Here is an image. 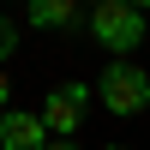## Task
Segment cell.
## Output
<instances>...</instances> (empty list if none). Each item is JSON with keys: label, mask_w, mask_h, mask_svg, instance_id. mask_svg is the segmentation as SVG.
Here are the masks:
<instances>
[{"label": "cell", "mask_w": 150, "mask_h": 150, "mask_svg": "<svg viewBox=\"0 0 150 150\" xmlns=\"http://www.w3.org/2000/svg\"><path fill=\"white\" fill-rule=\"evenodd\" d=\"M144 114H150V108H144Z\"/></svg>", "instance_id": "cell-12"}, {"label": "cell", "mask_w": 150, "mask_h": 150, "mask_svg": "<svg viewBox=\"0 0 150 150\" xmlns=\"http://www.w3.org/2000/svg\"><path fill=\"white\" fill-rule=\"evenodd\" d=\"M84 6H96V0H84Z\"/></svg>", "instance_id": "cell-11"}, {"label": "cell", "mask_w": 150, "mask_h": 150, "mask_svg": "<svg viewBox=\"0 0 150 150\" xmlns=\"http://www.w3.org/2000/svg\"><path fill=\"white\" fill-rule=\"evenodd\" d=\"M12 102V72H0V108Z\"/></svg>", "instance_id": "cell-7"}, {"label": "cell", "mask_w": 150, "mask_h": 150, "mask_svg": "<svg viewBox=\"0 0 150 150\" xmlns=\"http://www.w3.org/2000/svg\"><path fill=\"white\" fill-rule=\"evenodd\" d=\"M84 24H90V42L108 48V54H138V42L150 30L132 0H96V6L84 12Z\"/></svg>", "instance_id": "cell-2"}, {"label": "cell", "mask_w": 150, "mask_h": 150, "mask_svg": "<svg viewBox=\"0 0 150 150\" xmlns=\"http://www.w3.org/2000/svg\"><path fill=\"white\" fill-rule=\"evenodd\" d=\"M96 102H102L108 114H120V120L144 114V108H150V72L132 54H114L102 66V78H96Z\"/></svg>", "instance_id": "cell-1"}, {"label": "cell", "mask_w": 150, "mask_h": 150, "mask_svg": "<svg viewBox=\"0 0 150 150\" xmlns=\"http://www.w3.org/2000/svg\"><path fill=\"white\" fill-rule=\"evenodd\" d=\"M132 6H138V12H150V0H132Z\"/></svg>", "instance_id": "cell-9"}, {"label": "cell", "mask_w": 150, "mask_h": 150, "mask_svg": "<svg viewBox=\"0 0 150 150\" xmlns=\"http://www.w3.org/2000/svg\"><path fill=\"white\" fill-rule=\"evenodd\" d=\"M96 102V90L90 84H78V78H66V84H54V90L42 96V126H48V138H78V126H84V108Z\"/></svg>", "instance_id": "cell-3"}, {"label": "cell", "mask_w": 150, "mask_h": 150, "mask_svg": "<svg viewBox=\"0 0 150 150\" xmlns=\"http://www.w3.org/2000/svg\"><path fill=\"white\" fill-rule=\"evenodd\" d=\"M108 150H126V144H108Z\"/></svg>", "instance_id": "cell-10"}, {"label": "cell", "mask_w": 150, "mask_h": 150, "mask_svg": "<svg viewBox=\"0 0 150 150\" xmlns=\"http://www.w3.org/2000/svg\"><path fill=\"white\" fill-rule=\"evenodd\" d=\"M30 6V24L36 30H72L84 18V0H24Z\"/></svg>", "instance_id": "cell-5"}, {"label": "cell", "mask_w": 150, "mask_h": 150, "mask_svg": "<svg viewBox=\"0 0 150 150\" xmlns=\"http://www.w3.org/2000/svg\"><path fill=\"white\" fill-rule=\"evenodd\" d=\"M18 42H24V36H18V24H12L6 12H0V66H6L12 54H18Z\"/></svg>", "instance_id": "cell-6"}, {"label": "cell", "mask_w": 150, "mask_h": 150, "mask_svg": "<svg viewBox=\"0 0 150 150\" xmlns=\"http://www.w3.org/2000/svg\"><path fill=\"white\" fill-rule=\"evenodd\" d=\"M48 126L36 108H0V150H42Z\"/></svg>", "instance_id": "cell-4"}, {"label": "cell", "mask_w": 150, "mask_h": 150, "mask_svg": "<svg viewBox=\"0 0 150 150\" xmlns=\"http://www.w3.org/2000/svg\"><path fill=\"white\" fill-rule=\"evenodd\" d=\"M42 150H78V144H72V138H48Z\"/></svg>", "instance_id": "cell-8"}]
</instances>
